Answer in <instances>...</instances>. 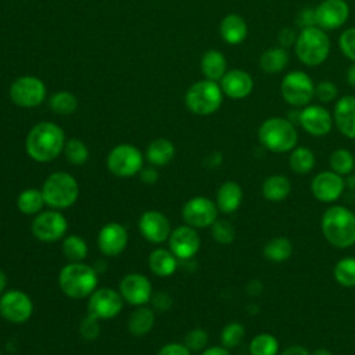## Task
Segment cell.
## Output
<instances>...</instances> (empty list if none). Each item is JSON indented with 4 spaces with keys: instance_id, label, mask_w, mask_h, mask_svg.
I'll return each instance as SVG.
<instances>
[{
    "instance_id": "obj_1",
    "label": "cell",
    "mask_w": 355,
    "mask_h": 355,
    "mask_svg": "<svg viewBox=\"0 0 355 355\" xmlns=\"http://www.w3.org/2000/svg\"><path fill=\"white\" fill-rule=\"evenodd\" d=\"M65 141V133L58 125L43 121L29 130L25 150L33 161L50 162L64 151Z\"/></svg>"
},
{
    "instance_id": "obj_2",
    "label": "cell",
    "mask_w": 355,
    "mask_h": 355,
    "mask_svg": "<svg viewBox=\"0 0 355 355\" xmlns=\"http://www.w3.org/2000/svg\"><path fill=\"white\" fill-rule=\"evenodd\" d=\"M320 230L333 247L349 248L355 244V214L347 207L331 205L322 215Z\"/></svg>"
},
{
    "instance_id": "obj_3",
    "label": "cell",
    "mask_w": 355,
    "mask_h": 355,
    "mask_svg": "<svg viewBox=\"0 0 355 355\" xmlns=\"http://www.w3.org/2000/svg\"><path fill=\"white\" fill-rule=\"evenodd\" d=\"M258 140L268 151L284 154L297 147L298 132L290 119L272 116L265 119L258 128Z\"/></svg>"
},
{
    "instance_id": "obj_4",
    "label": "cell",
    "mask_w": 355,
    "mask_h": 355,
    "mask_svg": "<svg viewBox=\"0 0 355 355\" xmlns=\"http://www.w3.org/2000/svg\"><path fill=\"white\" fill-rule=\"evenodd\" d=\"M97 270L83 262H69L58 273L61 291L73 300L89 297L97 287Z\"/></svg>"
},
{
    "instance_id": "obj_5",
    "label": "cell",
    "mask_w": 355,
    "mask_h": 355,
    "mask_svg": "<svg viewBox=\"0 0 355 355\" xmlns=\"http://www.w3.org/2000/svg\"><path fill=\"white\" fill-rule=\"evenodd\" d=\"M294 51L302 64L308 67L320 65L329 57L330 39L326 31L319 26L301 29L294 44Z\"/></svg>"
},
{
    "instance_id": "obj_6",
    "label": "cell",
    "mask_w": 355,
    "mask_h": 355,
    "mask_svg": "<svg viewBox=\"0 0 355 355\" xmlns=\"http://www.w3.org/2000/svg\"><path fill=\"white\" fill-rule=\"evenodd\" d=\"M44 201L53 209H65L73 205L79 196L76 179L64 171L53 172L46 178L42 186Z\"/></svg>"
},
{
    "instance_id": "obj_7",
    "label": "cell",
    "mask_w": 355,
    "mask_h": 355,
    "mask_svg": "<svg viewBox=\"0 0 355 355\" xmlns=\"http://www.w3.org/2000/svg\"><path fill=\"white\" fill-rule=\"evenodd\" d=\"M223 101L220 85L215 80L202 79L193 83L184 96L186 107L196 115H211L219 110Z\"/></svg>"
},
{
    "instance_id": "obj_8",
    "label": "cell",
    "mask_w": 355,
    "mask_h": 355,
    "mask_svg": "<svg viewBox=\"0 0 355 355\" xmlns=\"http://www.w3.org/2000/svg\"><path fill=\"white\" fill-rule=\"evenodd\" d=\"M280 93L288 105L302 108L311 104L315 96V85L306 72L291 71L282 79Z\"/></svg>"
},
{
    "instance_id": "obj_9",
    "label": "cell",
    "mask_w": 355,
    "mask_h": 355,
    "mask_svg": "<svg viewBox=\"0 0 355 355\" xmlns=\"http://www.w3.org/2000/svg\"><path fill=\"white\" fill-rule=\"evenodd\" d=\"M107 168L119 178L135 176L143 168V154L132 144H118L108 153Z\"/></svg>"
},
{
    "instance_id": "obj_10",
    "label": "cell",
    "mask_w": 355,
    "mask_h": 355,
    "mask_svg": "<svg viewBox=\"0 0 355 355\" xmlns=\"http://www.w3.org/2000/svg\"><path fill=\"white\" fill-rule=\"evenodd\" d=\"M35 239L43 243H55L64 239L68 230V220L58 209H49L35 215L31 225Z\"/></svg>"
},
{
    "instance_id": "obj_11",
    "label": "cell",
    "mask_w": 355,
    "mask_h": 355,
    "mask_svg": "<svg viewBox=\"0 0 355 355\" xmlns=\"http://www.w3.org/2000/svg\"><path fill=\"white\" fill-rule=\"evenodd\" d=\"M47 90L44 83L36 76H21L10 86L11 101L22 108H33L42 104L46 98Z\"/></svg>"
},
{
    "instance_id": "obj_12",
    "label": "cell",
    "mask_w": 355,
    "mask_h": 355,
    "mask_svg": "<svg viewBox=\"0 0 355 355\" xmlns=\"http://www.w3.org/2000/svg\"><path fill=\"white\" fill-rule=\"evenodd\" d=\"M216 204L204 196H197L187 200L182 208V218L186 225L194 229L211 227L218 219Z\"/></svg>"
},
{
    "instance_id": "obj_13",
    "label": "cell",
    "mask_w": 355,
    "mask_h": 355,
    "mask_svg": "<svg viewBox=\"0 0 355 355\" xmlns=\"http://www.w3.org/2000/svg\"><path fill=\"white\" fill-rule=\"evenodd\" d=\"M123 302L125 301L119 291L110 287H101L96 288L89 295L87 311L100 320H108L122 311Z\"/></svg>"
},
{
    "instance_id": "obj_14",
    "label": "cell",
    "mask_w": 355,
    "mask_h": 355,
    "mask_svg": "<svg viewBox=\"0 0 355 355\" xmlns=\"http://www.w3.org/2000/svg\"><path fill=\"white\" fill-rule=\"evenodd\" d=\"M33 312L31 297L21 290H8L0 295V315L11 323L26 322Z\"/></svg>"
},
{
    "instance_id": "obj_15",
    "label": "cell",
    "mask_w": 355,
    "mask_h": 355,
    "mask_svg": "<svg viewBox=\"0 0 355 355\" xmlns=\"http://www.w3.org/2000/svg\"><path fill=\"white\" fill-rule=\"evenodd\" d=\"M345 189L344 176L330 171L319 172L313 176L311 182V193L312 196L324 204H330L337 201Z\"/></svg>"
},
{
    "instance_id": "obj_16",
    "label": "cell",
    "mask_w": 355,
    "mask_h": 355,
    "mask_svg": "<svg viewBox=\"0 0 355 355\" xmlns=\"http://www.w3.org/2000/svg\"><path fill=\"white\" fill-rule=\"evenodd\" d=\"M300 126L311 136L322 137L333 128V115L320 104H308L300 111Z\"/></svg>"
},
{
    "instance_id": "obj_17",
    "label": "cell",
    "mask_w": 355,
    "mask_h": 355,
    "mask_svg": "<svg viewBox=\"0 0 355 355\" xmlns=\"http://www.w3.org/2000/svg\"><path fill=\"white\" fill-rule=\"evenodd\" d=\"M316 26L323 31L341 28L349 17V6L345 0H323L315 7Z\"/></svg>"
},
{
    "instance_id": "obj_18",
    "label": "cell",
    "mask_w": 355,
    "mask_h": 355,
    "mask_svg": "<svg viewBox=\"0 0 355 355\" xmlns=\"http://www.w3.org/2000/svg\"><path fill=\"white\" fill-rule=\"evenodd\" d=\"M169 250L178 259H190L193 258L201 245L200 236L197 230L189 225H182L175 227L168 237Z\"/></svg>"
},
{
    "instance_id": "obj_19",
    "label": "cell",
    "mask_w": 355,
    "mask_h": 355,
    "mask_svg": "<svg viewBox=\"0 0 355 355\" xmlns=\"http://www.w3.org/2000/svg\"><path fill=\"white\" fill-rule=\"evenodd\" d=\"M119 293L125 302L133 306H141L150 302L153 287L144 275L128 273L119 283Z\"/></svg>"
},
{
    "instance_id": "obj_20",
    "label": "cell",
    "mask_w": 355,
    "mask_h": 355,
    "mask_svg": "<svg viewBox=\"0 0 355 355\" xmlns=\"http://www.w3.org/2000/svg\"><path fill=\"white\" fill-rule=\"evenodd\" d=\"M139 230L141 236L153 244H159L168 240L172 229L169 219L159 211L150 209L139 218Z\"/></svg>"
},
{
    "instance_id": "obj_21",
    "label": "cell",
    "mask_w": 355,
    "mask_h": 355,
    "mask_svg": "<svg viewBox=\"0 0 355 355\" xmlns=\"http://www.w3.org/2000/svg\"><path fill=\"white\" fill-rule=\"evenodd\" d=\"M128 230L118 222H110L104 225L97 236V245L100 251L107 257H116L122 254L128 245Z\"/></svg>"
},
{
    "instance_id": "obj_22",
    "label": "cell",
    "mask_w": 355,
    "mask_h": 355,
    "mask_svg": "<svg viewBox=\"0 0 355 355\" xmlns=\"http://www.w3.org/2000/svg\"><path fill=\"white\" fill-rule=\"evenodd\" d=\"M220 89L227 97L241 100L251 94L254 89V79L243 69H230L220 79Z\"/></svg>"
},
{
    "instance_id": "obj_23",
    "label": "cell",
    "mask_w": 355,
    "mask_h": 355,
    "mask_svg": "<svg viewBox=\"0 0 355 355\" xmlns=\"http://www.w3.org/2000/svg\"><path fill=\"white\" fill-rule=\"evenodd\" d=\"M333 121L341 135L355 139V96H343L336 101Z\"/></svg>"
},
{
    "instance_id": "obj_24",
    "label": "cell",
    "mask_w": 355,
    "mask_h": 355,
    "mask_svg": "<svg viewBox=\"0 0 355 355\" xmlns=\"http://www.w3.org/2000/svg\"><path fill=\"white\" fill-rule=\"evenodd\" d=\"M243 202V189L234 180L223 182L216 190V207L223 214L236 212Z\"/></svg>"
},
{
    "instance_id": "obj_25",
    "label": "cell",
    "mask_w": 355,
    "mask_h": 355,
    "mask_svg": "<svg viewBox=\"0 0 355 355\" xmlns=\"http://www.w3.org/2000/svg\"><path fill=\"white\" fill-rule=\"evenodd\" d=\"M219 32L222 39L229 44L241 43L248 33L245 19L239 14H227L219 25Z\"/></svg>"
},
{
    "instance_id": "obj_26",
    "label": "cell",
    "mask_w": 355,
    "mask_h": 355,
    "mask_svg": "<svg viewBox=\"0 0 355 355\" xmlns=\"http://www.w3.org/2000/svg\"><path fill=\"white\" fill-rule=\"evenodd\" d=\"M148 268L155 276L168 277L175 273L178 268V258L171 250L155 248L148 255Z\"/></svg>"
},
{
    "instance_id": "obj_27",
    "label": "cell",
    "mask_w": 355,
    "mask_h": 355,
    "mask_svg": "<svg viewBox=\"0 0 355 355\" xmlns=\"http://www.w3.org/2000/svg\"><path fill=\"white\" fill-rule=\"evenodd\" d=\"M290 191H291V182L284 175H270L262 182V186H261L262 197L272 202H279L286 200Z\"/></svg>"
},
{
    "instance_id": "obj_28",
    "label": "cell",
    "mask_w": 355,
    "mask_h": 355,
    "mask_svg": "<svg viewBox=\"0 0 355 355\" xmlns=\"http://www.w3.org/2000/svg\"><path fill=\"white\" fill-rule=\"evenodd\" d=\"M200 67L205 79L215 82L220 80L227 72L226 58L219 50H208L207 53H204L200 61Z\"/></svg>"
},
{
    "instance_id": "obj_29",
    "label": "cell",
    "mask_w": 355,
    "mask_h": 355,
    "mask_svg": "<svg viewBox=\"0 0 355 355\" xmlns=\"http://www.w3.org/2000/svg\"><path fill=\"white\" fill-rule=\"evenodd\" d=\"M263 258L272 263L286 262L293 255V243L288 237L276 236L269 239L262 248Z\"/></svg>"
},
{
    "instance_id": "obj_30",
    "label": "cell",
    "mask_w": 355,
    "mask_h": 355,
    "mask_svg": "<svg viewBox=\"0 0 355 355\" xmlns=\"http://www.w3.org/2000/svg\"><path fill=\"white\" fill-rule=\"evenodd\" d=\"M175 157V146L171 140L159 137L153 140L146 150L147 161L154 166L168 165Z\"/></svg>"
},
{
    "instance_id": "obj_31",
    "label": "cell",
    "mask_w": 355,
    "mask_h": 355,
    "mask_svg": "<svg viewBox=\"0 0 355 355\" xmlns=\"http://www.w3.org/2000/svg\"><path fill=\"white\" fill-rule=\"evenodd\" d=\"M155 322L154 311L148 306H136L128 319V330L135 337L146 336L151 331Z\"/></svg>"
},
{
    "instance_id": "obj_32",
    "label": "cell",
    "mask_w": 355,
    "mask_h": 355,
    "mask_svg": "<svg viewBox=\"0 0 355 355\" xmlns=\"http://www.w3.org/2000/svg\"><path fill=\"white\" fill-rule=\"evenodd\" d=\"M288 64V53L284 47L276 46L265 50L259 57V67L266 73L282 72Z\"/></svg>"
},
{
    "instance_id": "obj_33",
    "label": "cell",
    "mask_w": 355,
    "mask_h": 355,
    "mask_svg": "<svg viewBox=\"0 0 355 355\" xmlns=\"http://www.w3.org/2000/svg\"><path fill=\"white\" fill-rule=\"evenodd\" d=\"M315 154L309 147L297 146L290 151L288 165L297 175H306L315 168Z\"/></svg>"
},
{
    "instance_id": "obj_34",
    "label": "cell",
    "mask_w": 355,
    "mask_h": 355,
    "mask_svg": "<svg viewBox=\"0 0 355 355\" xmlns=\"http://www.w3.org/2000/svg\"><path fill=\"white\" fill-rule=\"evenodd\" d=\"M46 204L42 189L29 187L19 193L17 198V208L24 215H37Z\"/></svg>"
},
{
    "instance_id": "obj_35",
    "label": "cell",
    "mask_w": 355,
    "mask_h": 355,
    "mask_svg": "<svg viewBox=\"0 0 355 355\" xmlns=\"http://www.w3.org/2000/svg\"><path fill=\"white\" fill-rule=\"evenodd\" d=\"M61 250H62L64 257L69 262H82L87 257V252H89L87 243L85 241L83 237H80L78 234H69V236L64 237Z\"/></svg>"
},
{
    "instance_id": "obj_36",
    "label": "cell",
    "mask_w": 355,
    "mask_h": 355,
    "mask_svg": "<svg viewBox=\"0 0 355 355\" xmlns=\"http://www.w3.org/2000/svg\"><path fill=\"white\" fill-rule=\"evenodd\" d=\"M279 348L277 338L270 333H259L248 344L250 355H277Z\"/></svg>"
},
{
    "instance_id": "obj_37",
    "label": "cell",
    "mask_w": 355,
    "mask_h": 355,
    "mask_svg": "<svg viewBox=\"0 0 355 355\" xmlns=\"http://www.w3.org/2000/svg\"><path fill=\"white\" fill-rule=\"evenodd\" d=\"M333 276L340 286L355 287V257L340 258L333 268Z\"/></svg>"
},
{
    "instance_id": "obj_38",
    "label": "cell",
    "mask_w": 355,
    "mask_h": 355,
    "mask_svg": "<svg viewBox=\"0 0 355 355\" xmlns=\"http://www.w3.org/2000/svg\"><path fill=\"white\" fill-rule=\"evenodd\" d=\"M329 164L333 172L348 176L354 172L355 168V157L354 154L347 148H337L334 150L329 157Z\"/></svg>"
},
{
    "instance_id": "obj_39",
    "label": "cell",
    "mask_w": 355,
    "mask_h": 355,
    "mask_svg": "<svg viewBox=\"0 0 355 355\" xmlns=\"http://www.w3.org/2000/svg\"><path fill=\"white\" fill-rule=\"evenodd\" d=\"M49 105L58 115H71L78 108V100L69 92H57L50 97Z\"/></svg>"
},
{
    "instance_id": "obj_40",
    "label": "cell",
    "mask_w": 355,
    "mask_h": 355,
    "mask_svg": "<svg viewBox=\"0 0 355 355\" xmlns=\"http://www.w3.org/2000/svg\"><path fill=\"white\" fill-rule=\"evenodd\" d=\"M64 154H65V158L68 159V162L72 165H83L89 159L87 146L76 137L65 141Z\"/></svg>"
},
{
    "instance_id": "obj_41",
    "label": "cell",
    "mask_w": 355,
    "mask_h": 355,
    "mask_svg": "<svg viewBox=\"0 0 355 355\" xmlns=\"http://www.w3.org/2000/svg\"><path fill=\"white\" fill-rule=\"evenodd\" d=\"M244 336V326L240 322H230L220 331V344L227 349H233L241 344Z\"/></svg>"
},
{
    "instance_id": "obj_42",
    "label": "cell",
    "mask_w": 355,
    "mask_h": 355,
    "mask_svg": "<svg viewBox=\"0 0 355 355\" xmlns=\"http://www.w3.org/2000/svg\"><path fill=\"white\" fill-rule=\"evenodd\" d=\"M211 234L219 244H230L236 237V230L227 219H216L211 226Z\"/></svg>"
},
{
    "instance_id": "obj_43",
    "label": "cell",
    "mask_w": 355,
    "mask_h": 355,
    "mask_svg": "<svg viewBox=\"0 0 355 355\" xmlns=\"http://www.w3.org/2000/svg\"><path fill=\"white\" fill-rule=\"evenodd\" d=\"M191 352H201L207 348L208 344V333L201 327H194L189 330L184 336L183 343Z\"/></svg>"
},
{
    "instance_id": "obj_44",
    "label": "cell",
    "mask_w": 355,
    "mask_h": 355,
    "mask_svg": "<svg viewBox=\"0 0 355 355\" xmlns=\"http://www.w3.org/2000/svg\"><path fill=\"white\" fill-rule=\"evenodd\" d=\"M337 94H338V89L330 80H322L315 85V96L313 97L318 101H320L322 104L331 103L333 100L337 98Z\"/></svg>"
},
{
    "instance_id": "obj_45",
    "label": "cell",
    "mask_w": 355,
    "mask_h": 355,
    "mask_svg": "<svg viewBox=\"0 0 355 355\" xmlns=\"http://www.w3.org/2000/svg\"><path fill=\"white\" fill-rule=\"evenodd\" d=\"M338 47L348 60L355 62V26L345 29L340 35Z\"/></svg>"
},
{
    "instance_id": "obj_46",
    "label": "cell",
    "mask_w": 355,
    "mask_h": 355,
    "mask_svg": "<svg viewBox=\"0 0 355 355\" xmlns=\"http://www.w3.org/2000/svg\"><path fill=\"white\" fill-rule=\"evenodd\" d=\"M79 333L85 340H96L100 334V319L89 313L82 319L79 324Z\"/></svg>"
},
{
    "instance_id": "obj_47",
    "label": "cell",
    "mask_w": 355,
    "mask_h": 355,
    "mask_svg": "<svg viewBox=\"0 0 355 355\" xmlns=\"http://www.w3.org/2000/svg\"><path fill=\"white\" fill-rule=\"evenodd\" d=\"M295 24L301 29L316 26V17H315V7H304L295 15Z\"/></svg>"
},
{
    "instance_id": "obj_48",
    "label": "cell",
    "mask_w": 355,
    "mask_h": 355,
    "mask_svg": "<svg viewBox=\"0 0 355 355\" xmlns=\"http://www.w3.org/2000/svg\"><path fill=\"white\" fill-rule=\"evenodd\" d=\"M157 355H191V351L182 343H169L161 347Z\"/></svg>"
},
{
    "instance_id": "obj_49",
    "label": "cell",
    "mask_w": 355,
    "mask_h": 355,
    "mask_svg": "<svg viewBox=\"0 0 355 355\" xmlns=\"http://www.w3.org/2000/svg\"><path fill=\"white\" fill-rule=\"evenodd\" d=\"M297 33L293 28H288V26H284L277 33V42L280 44V47H290V46H294L295 44V40H297Z\"/></svg>"
},
{
    "instance_id": "obj_50",
    "label": "cell",
    "mask_w": 355,
    "mask_h": 355,
    "mask_svg": "<svg viewBox=\"0 0 355 355\" xmlns=\"http://www.w3.org/2000/svg\"><path fill=\"white\" fill-rule=\"evenodd\" d=\"M151 304L158 311H166L172 306V298L165 291H158L151 295Z\"/></svg>"
},
{
    "instance_id": "obj_51",
    "label": "cell",
    "mask_w": 355,
    "mask_h": 355,
    "mask_svg": "<svg viewBox=\"0 0 355 355\" xmlns=\"http://www.w3.org/2000/svg\"><path fill=\"white\" fill-rule=\"evenodd\" d=\"M139 175H140V179H141V182L144 184H155L158 182V179H159V173H158V171L155 169L154 165L153 166L141 168Z\"/></svg>"
},
{
    "instance_id": "obj_52",
    "label": "cell",
    "mask_w": 355,
    "mask_h": 355,
    "mask_svg": "<svg viewBox=\"0 0 355 355\" xmlns=\"http://www.w3.org/2000/svg\"><path fill=\"white\" fill-rule=\"evenodd\" d=\"M279 355H311L309 349L304 345L300 344H293L286 347L282 352H279Z\"/></svg>"
},
{
    "instance_id": "obj_53",
    "label": "cell",
    "mask_w": 355,
    "mask_h": 355,
    "mask_svg": "<svg viewBox=\"0 0 355 355\" xmlns=\"http://www.w3.org/2000/svg\"><path fill=\"white\" fill-rule=\"evenodd\" d=\"M201 355H232V352L223 345H214L207 347L204 351H201Z\"/></svg>"
},
{
    "instance_id": "obj_54",
    "label": "cell",
    "mask_w": 355,
    "mask_h": 355,
    "mask_svg": "<svg viewBox=\"0 0 355 355\" xmlns=\"http://www.w3.org/2000/svg\"><path fill=\"white\" fill-rule=\"evenodd\" d=\"M347 82L349 86L355 87V62H352L347 69Z\"/></svg>"
},
{
    "instance_id": "obj_55",
    "label": "cell",
    "mask_w": 355,
    "mask_h": 355,
    "mask_svg": "<svg viewBox=\"0 0 355 355\" xmlns=\"http://www.w3.org/2000/svg\"><path fill=\"white\" fill-rule=\"evenodd\" d=\"M6 286H7V276H6V273L0 269V295L4 293Z\"/></svg>"
},
{
    "instance_id": "obj_56",
    "label": "cell",
    "mask_w": 355,
    "mask_h": 355,
    "mask_svg": "<svg viewBox=\"0 0 355 355\" xmlns=\"http://www.w3.org/2000/svg\"><path fill=\"white\" fill-rule=\"evenodd\" d=\"M311 355H333V354H331V351L327 349V348H316V349H313V351L311 352Z\"/></svg>"
},
{
    "instance_id": "obj_57",
    "label": "cell",
    "mask_w": 355,
    "mask_h": 355,
    "mask_svg": "<svg viewBox=\"0 0 355 355\" xmlns=\"http://www.w3.org/2000/svg\"><path fill=\"white\" fill-rule=\"evenodd\" d=\"M345 186H348L351 189H355V175H352V173L348 175V179L345 180Z\"/></svg>"
}]
</instances>
